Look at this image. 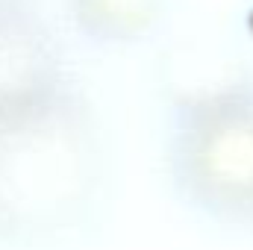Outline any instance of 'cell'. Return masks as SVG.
<instances>
[{
  "mask_svg": "<svg viewBox=\"0 0 253 250\" xmlns=\"http://www.w3.org/2000/svg\"><path fill=\"white\" fill-rule=\"evenodd\" d=\"M115 150L80 80L0 118V250H74L106 224Z\"/></svg>",
  "mask_w": 253,
  "mask_h": 250,
  "instance_id": "6da1fadb",
  "label": "cell"
},
{
  "mask_svg": "<svg viewBox=\"0 0 253 250\" xmlns=\"http://www.w3.org/2000/svg\"><path fill=\"white\" fill-rule=\"evenodd\" d=\"M77 74L39 0H0V118L30 109Z\"/></svg>",
  "mask_w": 253,
  "mask_h": 250,
  "instance_id": "3957f363",
  "label": "cell"
},
{
  "mask_svg": "<svg viewBox=\"0 0 253 250\" xmlns=\"http://www.w3.org/2000/svg\"><path fill=\"white\" fill-rule=\"evenodd\" d=\"M171 197L224 233H253V74L168 97L159 138Z\"/></svg>",
  "mask_w": 253,
  "mask_h": 250,
  "instance_id": "7a4b0ae2",
  "label": "cell"
},
{
  "mask_svg": "<svg viewBox=\"0 0 253 250\" xmlns=\"http://www.w3.org/2000/svg\"><path fill=\"white\" fill-rule=\"evenodd\" d=\"M62 9L71 33L94 50L138 47L168 18V0H65Z\"/></svg>",
  "mask_w": 253,
  "mask_h": 250,
  "instance_id": "277c9868",
  "label": "cell"
}]
</instances>
